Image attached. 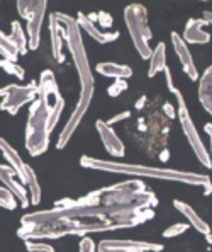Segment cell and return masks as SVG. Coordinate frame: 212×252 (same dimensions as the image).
<instances>
[{
  "label": "cell",
  "instance_id": "obj_12",
  "mask_svg": "<svg viewBox=\"0 0 212 252\" xmlns=\"http://www.w3.org/2000/svg\"><path fill=\"white\" fill-rule=\"evenodd\" d=\"M172 44H173V50H175V53H177L178 60L182 63V68L187 73L188 79H190L192 82L199 80V72H197V66H195V63H193L192 51L188 50V44L182 39V36L175 31L172 32Z\"/></svg>",
  "mask_w": 212,
  "mask_h": 252
},
{
  "label": "cell",
  "instance_id": "obj_7",
  "mask_svg": "<svg viewBox=\"0 0 212 252\" xmlns=\"http://www.w3.org/2000/svg\"><path fill=\"white\" fill-rule=\"evenodd\" d=\"M48 7L46 0H19L17 10L22 19H26V31H27V48L38 50L41 43V28H43L44 10Z\"/></svg>",
  "mask_w": 212,
  "mask_h": 252
},
{
  "label": "cell",
  "instance_id": "obj_15",
  "mask_svg": "<svg viewBox=\"0 0 212 252\" xmlns=\"http://www.w3.org/2000/svg\"><path fill=\"white\" fill-rule=\"evenodd\" d=\"M0 152H2L3 158L9 162V167L12 169L14 172H16L17 179H19L21 183L24 184V181H26V167H27V165L24 164V160H22L21 155L17 154L16 148L10 145V143L7 142L5 138H2V136H0Z\"/></svg>",
  "mask_w": 212,
  "mask_h": 252
},
{
  "label": "cell",
  "instance_id": "obj_1",
  "mask_svg": "<svg viewBox=\"0 0 212 252\" xmlns=\"http://www.w3.org/2000/svg\"><path fill=\"white\" fill-rule=\"evenodd\" d=\"M155 218L153 208L128 205L88 203L83 198L59 199L51 210L34 211L21 218L17 237L22 240H54L68 235L85 237L88 233L131 228Z\"/></svg>",
  "mask_w": 212,
  "mask_h": 252
},
{
  "label": "cell",
  "instance_id": "obj_2",
  "mask_svg": "<svg viewBox=\"0 0 212 252\" xmlns=\"http://www.w3.org/2000/svg\"><path fill=\"white\" fill-rule=\"evenodd\" d=\"M65 109L59 89L51 70L41 72L38 84V99L31 102L26 123V148L31 157H39L50 147V135L58 125Z\"/></svg>",
  "mask_w": 212,
  "mask_h": 252
},
{
  "label": "cell",
  "instance_id": "obj_4",
  "mask_svg": "<svg viewBox=\"0 0 212 252\" xmlns=\"http://www.w3.org/2000/svg\"><path fill=\"white\" fill-rule=\"evenodd\" d=\"M80 165L85 169L102 170V172L128 174V176L132 177H151V179L172 181V183L187 184V186L193 188H204V196L212 194V181L207 174L185 172V170L177 169H159L141 164H126V162L121 160H102V158H95L90 157V155H83L80 158Z\"/></svg>",
  "mask_w": 212,
  "mask_h": 252
},
{
  "label": "cell",
  "instance_id": "obj_21",
  "mask_svg": "<svg viewBox=\"0 0 212 252\" xmlns=\"http://www.w3.org/2000/svg\"><path fill=\"white\" fill-rule=\"evenodd\" d=\"M24 188L27 189L29 192V203L31 205H39L41 201V188L38 183V177H36V172L31 165L26 167V181H24Z\"/></svg>",
  "mask_w": 212,
  "mask_h": 252
},
{
  "label": "cell",
  "instance_id": "obj_27",
  "mask_svg": "<svg viewBox=\"0 0 212 252\" xmlns=\"http://www.w3.org/2000/svg\"><path fill=\"white\" fill-rule=\"evenodd\" d=\"M190 228V225L188 223H175L172 225V227H168L165 232L161 233L165 239H173V237H178V235H182V233H185Z\"/></svg>",
  "mask_w": 212,
  "mask_h": 252
},
{
  "label": "cell",
  "instance_id": "obj_32",
  "mask_svg": "<svg viewBox=\"0 0 212 252\" xmlns=\"http://www.w3.org/2000/svg\"><path fill=\"white\" fill-rule=\"evenodd\" d=\"M204 131L209 136V145H211V162H212V123L204 125Z\"/></svg>",
  "mask_w": 212,
  "mask_h": 252
},
{
  "label": "cell",
  "instance_id": "obj_20",
  "mask_svg": "<svg viewBox=\"0 0 212 252\" xmlns=\"http://www.w3.org/2000/svg\"><path fill=\"white\" fill-rule=\"evenodd\" d=\"M166 68V44L158 43L156 48L151 51L150 57V68H148V77L153 79L155 75H158L159 72Z\"/></svg>",
  "mask_w": 212,
  "mask_h": 252
},
{
  "label": "cell",
  "instance_id": "obj_3",
  "mask_svg": "<svg viewBox=\"0 0 212 252\" xmlns=\"http://www.w3.org/2000/svg\"><path fill=\"white\" fill-rule=\"evenodd\" d=\"M54 17H56L59 28H61V31H63V39L66 41V46H68L70 53H72L78 79H80V99H78L77 107L73 109L70 120L66 121L65 128H63L61 133L58 135L56 148L58 150H63V148L66 147V143L72 140L73 133L77 131L81 120L85 118V113H87L88 107H90L92 97H94L95 82H94V75H92L90 63H88L87 51H85L83 39H81V31H80V28H78L75 17L68 16V14H63V12H54Z\"/></svg>",
  "mask_w": 212,
  "mask_h": 252
},
{
  "label": "cell",
  "instance_id": "obj_11",
  "mask_svg": "<svg viewBox=\"0 0 212 252\" xmlns=\"http://www.w3.org/2000/svg\"><path fill=\"white\" fill-rule=\"evenodd\" d=\"M95 129L97 133H99L100 140H102L104 147H106V150L109 152L112 157L116 158H121L124 157V143H122V140L117 136V133L114 131L112 126H109L104 120H97L95 121Z\"/></svg>",
  "mask_w": 212,
  "mask_h": 252
},
{
  "label": "cell",
  "instance_id": "obj_24",
  "mask_svg": "<svg viewBox=\"0 0 212 252\" xmlns=\"http://www.w3.org/2000/svg\"><path fill=\"white\" fill-rule=\"evenodd\" d=\"M0 68L3 70L5 73H9V75L16 77L17 80H24L26 79V72L24 68H22L21 65H17L16 62H10V60H0Z\"/></svg>",
  "mask_w": 212,
  "mask_h": 252
},
{
  "label": "cell",
  "instance_id": "obj_9",
  "mask_svg": "<svg viewBox=\"0 0 212 252\" xmlns=\"http://www.w3.org/2000/svg\"><path fill=\"white\" fill-rule=\"evenodd\" d=\"M99 252H161L163 246L146 240H100Z\"/></svg>",
  "mask_w": 212,
  "mask_h": 252
},
{
  "label": "cell",
  "instance_id": "obj_18",
  "mask_svg": "<svg viewBox=\"0 0 212 252\" xmlns=\"http://www.w3.org/2000/svg\"><path fill=\"white\" fill-rule=\"evenodd\" d=\"M95 70L104 77L109 79H122L128 80L129 77H132V68L128 65H121V63H112V62H102L95 66Z\"/></svg>",
  "mask_w": 212,
  "mask_h": 252
},
{
  "label": "cell",
  "instance_id": "obj_13",
  "mask_svg": "<svg viewBox=\"0 0 212 252\" xmlns=\"http://www.w3.org/2000/svg\"><path fill=\"white\" fill-rule=\"evenodd\" d=\"M78 28H80V31L83 29L85 32H87L88 36H90L92 39H95L99 44H107V43H112L116 41V39L121 36V32L119 31H114V32H104L99 29V26L95 24V22H92L88 19L87 16H85L83 12H78L77 17H75Z\"/></svg>",
  "mask_w": 212,
  "mask_h": 252
},
{
  "label": "cell",
  "instance_id": "obj_14",
  "mask_svg": "<svg viewBox=\"0 0 212 252\" xmlns=\"http://www.w3.org/2000/svg\"><path fill=\"white\" fill-rule=\"evenodd\" d=\"M204 26H207V22L200 17V19H188L185 24V31H184V39L187 44H207L211 41V34L204 31Z\"/></svg>",
  "mask_w": 212,
  "mask_h": 252
},
{
  "label": "cell",
  "instance_id": "obj_6",
  "mask_svg": "<svg viewBox=\"0 0 212 252\" xmlns=\"http://www.w3.org/2000/svg\"><path fill=\"white\" fill-rule=\"evenodd\" d=\"M124 21L137 55L143 60H150L153 50L150 46L151 31H150V26H148L146 7L141 5V3H131V5H128L124 9Z\"/></svg>",
  "mask_w": 212,
  "mask_h": 252
},
{
  "label": "cell",
  "instance_id": "obj_25",
  "mask_svg": "<svg viewBox=\"0 0 212 252\" xmlns=\"http://www.w3.org/2000/svg\"><path fill=\"white\" fill-rule=\"evenodd\" d=\"M17 206V199L12 196V192H9L3 186H0V208L5 210H16Z\"/></svg>",
  "mask_w": 212,
  "mask_h": 252
},
{
  "label": "cell",
  "instance_id": "obj_17",
  "mask_svg": "<svg viewBox=\"0 0 212 252\" xmlns=\"http://www.w3.org/2000/svg\"><path fill=\"white\" fill-rule=\"evenodd\" d=\"M199 101L204 109L212 116V65L199 77Z\"/></svg>",
  "mask_w": 212,
  "mask_h": 252
},
{
  "label": "cell",
  "instance_id": "obj_5",
  "mask_svg": "<svg viewBox=\"0 0 212 252\" xmlns=\"http://www.w3.org/2000/svg\"><path fill=\"white\" fill-rule=\"evenodd\" d=\"M163 72H165L166 87H168V91L172 92L175 95V99H177V118H178V121H180L182 131H184L185 136H187L188 145H190L193 155L197 157V160H199L204 167L211 169L212 167L211 155H209V152H207V147L204 145V142H202V138H200L199 131H197L195 125H193V120L190 118V113H188V109H187L184 95H182V92L173 85V79H172V73H170L168 66H166Z\"/></svg>",
  "mask_w": 212,
  "mask_h": 252
},
{
  "label": "cell",
  "instance_id": "obj_23",
  "mask_svg": "<svg viewBox=\"0 0 212 252\" xmlns=\"http://www.w3.org/2000/svg\"><path fill=\"white\" fill-rule=\"evenodd\" d=\"M0 55L3 57V60H10V62H16L17 57H19L16 46L10 43L9 36L3 34L2 31H0Z\"/></svg>",
  "mask_w": 212,
  "mask_h": 252
},
{
  "label": "cell",
  "instance_id": "obj_26",
  "mask_svg": "<svg viewBox=\"0 0 212 252\" xmlns=\"http://www.w3.org/2000/svg\"><path fill=\"white\" fill-rule=\"evenodd\" d=\"M24 246L27 252H54V247L48 242H39V240H24Z\"/></svg>",
  "mask_w": 212,
  "mask_h": 252
},
{
  "label": "cell",
  "instance_id": "obj_16",
  "mask_svg": "<svg viewBox=\"0 0 212 252\" xmlns=\"http://www.w3.org/2000/svg\"><path fill=\"white\" fill-rule=\"evenodd\" d=\"M173 206H175V210H177V211H180V215H184V217L187 218V223L190 225V227L195 228L199 233H202L204 237L209 235V233H211L209 223H207L206 220H202V218L197 215V211L193 210L190 205L180 201V199H173Z\"/></svg>",
  "mask_w": 212,
  "mask_h": 252
},
{
  "label": "cell",
  "instance_id": "obj_33",
  "mask_svg": "<svg viewBox=\"0 0 212 252\" xmlns=\"http://www.w3.org/2000/svg\"><path fill=\"white\" fill-rule=\"evenodd\" d=\"M202 19L207 22V24H211L212 26V10H204V16H202Z\"/></svg>",
  "mask_w": 212,
  "mask_h": 252
},
{
  "label": "cell",
  "instance_id": "obj_31",
  "mask_svg": "<svg viewBox=\"0 0 212 252\" xmlns=\"http://www.w3.org/2000/svg\"><path fill=\"white\" fill-rule=\"evenodd\" d=\"M131 116V113L129 111H124V113H121V114H117V116H114L112 120H109V121H106L109 126H112L114 123H119V121H122V120H126V118H129Z\"/></svg>",
  "mask_w": 212,
  "mask_h": 252
},
{
  "label": "cell",
  "instance_id": "obj_29",
  "mask_svg": "<svg viewBox=\"0 0 212 252\" xmlns=\"http://www.w3.org/2000/svg\"><path fill=\"white\" fill-rule=\"evenodd\" d=\"M88 19L92 22L99 21V24L102 26V28H109V26H112V16H109L107 12H99V14H90V16H87Z\"/></svg>",
  "mask_w": 212,
  "mask_h": 252
},
{
  "label": "cell",
  "instance_id": "obj_30",
  "mask_svg": "<svg viewBox=\"0 0 212 252\" xmlns=\"http://www.w3.org/2000/svg\"><path fill=\"white\" fill-rule=\"evenodd\" d=\"M95 251H97V246H95L94 240H92L88 235L81 237L80 246H78V252H95Z\"/></svg>",
  "mask_w": 212,
  "mask_h": 252
},
{
  "label": "cell",
  "instance_id": "obj_8",
  "mask_svg": "<svg viewBox=\"0 0 212 252\" xmlns=\"http://www.w3.org/2000/svg\"><path fill=\"white\" fill-rule=\"evenodd\" d=\"M0 109L9 114H17L19 109L26 104H31L38 99V84L31 82L27 85L9 84L0 87Z\"/></svg>",
  "mask_w": 212,
  "mask_h": 252
},
{
  "label": "cell",
  "instance_id": "obj_19",
  "mask_svg": "<svg viewBox=\"0 0 212 252\" xmlns=\"http://www.w3.org/2000/svg\"><path fill=\"white\" fill-rule=\"evenodd\" d=\"M50 34H51V51H53L54 60L59 63L65 62V55H63V31L59 28L54 12L50 16Z\"/></svg>",
  "mask_w": 212,
  "mask_h": 252
},
{
  "label": "cell",
  "instance_id": "obj_34",
  "mask_svg": "<svg viewBox=\"0 0 212 252\" xmlns=\"http://www.w3.org/2000/svg\"><path fill=\"white\" fill-rule=\"evenodd\" d=\"M165 113H168V116H170V118H175V114H177V113L173 111L172 104H168V102L165 104Z\"/></svg>",
  "mask_w": 212,
  "mask_h": 252
},
{
  "label": "cell",
  "instance_id": "obj_22",
  "mask_svg": "<svg viewBox=\"0 0 212 252\" xmlns=\"http://www.w3.org/2000/svg\"><path fill=\"white\" fill-rule=\"evenodd\" d=\"M9 39H10V43L16 46V50H17V53H19V55H26L29 51V48H27V36H26L24 29H22V26L17 21H14L12 24H10Z\"/></svg>",
  "mask_w": 212,
  "mask_h": 252
},
{
  "label": "cell",
  "instance_id": "obj_35",
  "mask_svg": "<svg viewBox=\"0 0 212 252\" xmlns=\"http://www.w3.org/2000/svg\"><path fill=\"white\" fill-rule=\"evenodd\" d=\"M206 240H207L209 244H212V233H209V235H206Z\"/></svg>",
  "mask_w": 212,
  "mask_h": 252
},
{
  "label": "cell",
  "instance_id": "obj_10",
  "mask_svg": "<svg viewBox=\"0 0 212 252\" xmlns=\"http://www.w3.org/2000/svg\"><path fill=\"white\" fill-rule=\"evenodd\" d=\"M0 183L2 186L7 189L9 192H12V196L21 203L22 208H27L31 203H29V192L24 188V184L17 179L16 172L9 167V165L0 164Z\"/></svg>",
  "mask_w": 212,
  "mask_h": 252
},
{
  "label": "cell",
  "instance_id": "obj_28",
  "mask_svg": "<svg viewBox=\"0 0 212 252\" xmlns=\"http://www.w3.org/2000/svg\"><path fill=\"white\" fill-rule=\"evenodd\" d=\"M128 80H122V79H117L114 80L112 85H110L109 89H107V94L110 95V97H119V95L122 94V92L128 91Z\"/></svg>",
  "mask_w": 212,
  "mask_h": 252
}]
</instances>
